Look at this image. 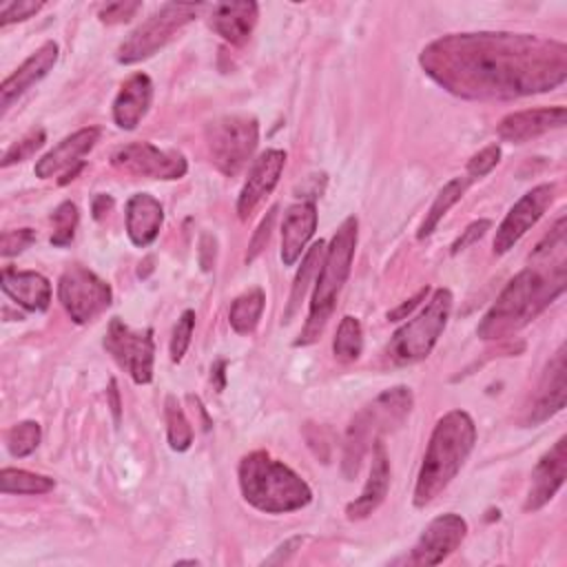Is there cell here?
<instances>
[{
  "mask_svg": "<svg viewBox=\"0 0 567 567\" xmlns=\"http://www.w3.org/2000/svg\"><path fill=\"white\" fill-rule=\"evenodd\" d=\"M419 62L445 91L465 100H516L560 86L567 47L529 33H450L430 42Z\"/></svg>",
  "mask_w": 567,
  "mask_h": 567,
  "instance_id": "cell-1",
  "label": "cell"
},
{
  "mask_svg": "<svg viewBox=\"0 0 567 567\" xmlns=\"http://www.w3.org/2000/svg\"><path fill=\"white\" fill-rule=\"evenodd\" d=\"M567 284V259H554L549 266H527L498 295L492 308L483 315L476 334L481 339H503L534 317H538Z\"/></svg>",
  "mask_w": 567,
  "mask_h": 567,
  "instance_id": "cell-2",
  "label": "cell"
},
{
  "mask_svg": "<svg viewBox=\"0 0 567 567\" xmlns=\"http://www.w3.org/2000/svg\"><path fill=\"white\" fill-rule=\"evenodd\" d=\"M476 443V425L463 410L443 414L430 436L423 463L416 474L414 505L425 507L432 503L458 474Z\"/></svg>",
  "mask_w": 567,
  "mask_h": 567,
  "instance_id": "cell-3",
  "label": "cell"
},
{
  "mask_svg": "<svg viewBox=\"0 0 567 567\" xmlns=\"http://www.w3.org/2000/svg\"><path fill=\"white\" fill-rule=\"evenodd\" d=\"M239 489L248 505L266 514H288L312 501L310 485L288 465L257 450L239 461Z\"/></svg>",
  "mask_w": 567,
  "mask_h": 567,
  "instance_id": "cell-4",
  "label": "cell"
},
{
  "mask_svg": "<svg viewBox=\"0 0 567 567\" xmlns=\"http://www.w3.org/2000/svg\"><path fill=\"white\" fill-rule=\"evenodd\" d=\"M357 226H359L357 217L350 215L341 221V226L332 235L330 246L326 248L321 268L317 272L308 321H306L299 339L295 341V346H308V343L317 341L319 334L323 332V328L337 306V297H339V292L350 275V268H352V257H354V248H357Z\"/></svg>",
  "mask_w": 567,
  "mask_h": 567,
  "instance_id": "cell-5",
  "label": "cell"
},
{
  "mask_svg": "<svg viewBox=\"0 0 567 567\" xmlns=\"http://www.w3.org/2000/svg\"><path fill=\"white\" fill-rule=\"evenodd\" d=\"M412 403L414 399L410 388L396 385L381 392L370 405H365L359 414H354V419L348 425L346 445H343L341 467L346 478H352L359 472L361 461L370 450V443L374 445V441H379L383 432L394 430L408 419Z\"/></svg>",
  "mask_w": 567,
  "mask_h": 567,
  "instance_id": "cell-6",
  "label": "cell"
},
{
  "mask_svg": "<svg viewBox=\"0 0 567 567\" xmlns=\"http://www.w3.org/2000/svg\"><path fill=\"white\" fill-rule=\"evenodd\" d=\"M452 301L454 299L447 288L434 290L432 299L423 306V310L392 334V341L385 348L388 359L396 365L423 361L447 326Z\"/></svg>",
  "mask_w": 567,
  "mask_h": 567,
  "instance_id": "cell-7",
  "label": "cell"
},
{
  "mask_svg": "<svg viewBox=\"0 0 567 567\" xmlns=\"http://www.w3.org/2000/svg\"><path fill=\"white\" fill-rule=\"evenodd\" d=\"M199 9L202 7L193 2L164 4L148 20H144L135 31H131V35L117 47V62L135 64L151 58L164 44H168L188 22H193Z\"/></svg>",
  "mask_w": 567,
  "mask_h": 567,
  "instance_id": "cell-8",
  "label": "cell"
},
{
  "mask_svg": "<svg viewBox=\"0 0 567 567\" xmlns=\"http://www.w3.org/2000/svg\"><path fill=\"white\" fill-rule=\"evenodd\" d=\"M204 135L217 171L233 177L252 157L259 142V124L252 115H224L206 124Z\"/></svg>",
  "mask_w": 567,
  "mask_h": 567,
  "instance_id": "cell-9",
  "label": "cell"
},
{
  "mask_svg": "<svg viewBox=\"0 0 567 567\" xmlns=\"http://www.w3.org/2000/svg\"><path fill=\"white\" fill-rule=\"evenodd\" d=\"M58 299L75 323H89L111 306V286L93 270L75 264L58 281Z\"/></svg>",
  "mask_w": 567,
  "mask_h": 567,
  "instance_id": "cell-10",
  "label": "cell"
},
{
  "mask_svg": "<svg viewBox=\"0 0 567 567\" xmlns=\"http://www.w3.org/2000/svg\"><path fill=\"white\" fill-rule=\"evenodd\" d=\"M104 348L131 374L135 383H151L155 352L151 328L133 330L115 317L111 319L109 330L104 334Z\"/></svg>",
  "mask_w": 567,
  "mask_h": 567,
  "instance_id": "cell-11",
  "label": "cell"
},
{
  "mask_svg": "<svg viewBox=\"0 0 567 567\" xmlns=\"http://www.w3.org/2000/svg\"><path fill=\"white\" fill-rule=\"evenodd\" d=\"M111 164L135 177L179 179L186 175V159L177 151H162L148 142L124 144L111 155Z\"/></svg>",
  "mask_w": 567,
  "mask_h": 567,
  "instance_id": "cell-12",
  "label": "cell"
},
{
  "mask_svg": "<svg viewBox=\"0 0 567 567\" xmlns=\"http://www.w3.org/2000/svg\"><path fill=\"white\" fill-rule=\"evenodd\" d=\"M556 186L554 184H540L532 190H527L505 215V219L498 224L494 235V252L505 255L514 244L543 217V213L554 202Z\"/></svg>",
  "mask_w": 567,
  "mask_h": 567,
  "instance_id": "cell-13",
  "label": "cell"
},
{
  "mask_svg": "<svg viewBox=\"0 0 567 567\" xmlns=\"http://www.w3.org/2000/svg\"><path fill=\"white\" fill-rule=\"evenodd\" d=\"M467 523L463 516L447 512L430 520V525L419 536L412 547L410 563L412 565H439L443 563L465 538Z\"/></svg>",
  "mask_w": 567,
  "mask_h": 567,
  "instance_id": "cell-14",
  "label": "cell"
},
{
  "mask_svg": "<svg viewBox=\"0 0 567 567\" xmlns=\"http://www.w3.org/2000/svg\"><path fill=\"white\" fill-rule=\"evenodd\" d=\"M567 474V439L560 436L549 452L543 454V458L536 463L532 472L529 492L525 498V512H536L543 505H547L556 492L563 487Z\"/></svg>",
  "mask_w": 567,
  "mask_h": 567,
  "instance_id": "cell-15",
  "label": "cell"
},
{
  "mask_svg": "<svg viewBox=\"0 0 567 567\" xmlns=\"http://www.w3.org/2000/svg\"><path fill=\"white\" fill-rule=\"evenodd\" d=\"M284 166H286V153L279 148H268L266 153L259 155L237 197L239 219H248L255 213V208L272 193V188L281 177Z\"/></svg>",
  "mask_w": 567,
  "mask_h": 567,
  "instance_id": "cell-16",
  "label": "cell"
},
{
  "mask_svg": "<svg viewBox=\"0 0 567 567\" xmlns=\"http://www.w3.org/2000/svg\"><path fill=\"white\" fill-rule=\"evenodd\" d=\"M565 399H567V354H565V346H560L540 377L534 405L529 408L525 423L538 425L547 421L549 416H554L565 408Z\"/></svg>",
  "mask_w": 567,
  "mask_h": 567,
  "instance_id": "cell-17",
  "label": "cell"
},
{
  "mask_svg": "<svg viewBox=\"0 0 567 567\" xmlns=\"http://www.w3.org/2000/svg\"><path fill=\"white\" fill-rule=\"evenodd\" d=\"M565 124V106H543V109H525V111H514L505 115L496 133L501 140L512 142V144H523L529 142L551 128H560Z\"/></svg>",
  "mask_w": 567,
  "mask_h": 567,
  "instance_id": "cell-18",
  "label": "cell"
},
{
  "mask_svg": "<svg viewBox=\"0 0 567 567\" xmlns=\"http://www.w3.org/2000/svg\"><path fill=\"white\" fill-rule=\"evenodd\" d=\"M58 44L53 40L44 42L35 53H31L2 84H0V104L2 111L11 106L13 100H18L27 89H31L35 82H40L58 62Z\"/></svg>",
  "mask_w": 567,
  "mask_h": 567,
  "instance_id": "cell-19",
  "label": "cell"
},
{
  "mask_svg": "<svg viewBox=\"0 0 567 567\" xmlns=\"http://www.w3.org/2000/svg\"><path fill=\"white\" fill-rule=\"evenodd\" d=\"M390 487V461H388V452L385 445L381 441H374L372 445V463H370V474L368 481L361 489V494L348 503L346 507V516L350 520H361L368 518L385 498Z\"/></svg>",
  "mask_w": 567,
  "mask_h": 567,
  "instance_id": "cell-20",
  "label": "cell"
},
{
  "mask_svg": "<svg viewBox=\"0 0 567 567\" xmlns=\"http://www.w3.org/2000/svg\"><path fill=\"white\" fill-rule=\"evenodd\" d=\"M97 140H100L97 126H86V128L75 131L73 135L64 137L58 146H53L49 153H44L35 162V175L40 179H47V177H53V175L71 168L73 164H80V157L84 153H89Z\"/></svg>",
  "mask_w": 567,
  "mask_h": 567,
  "instance_id": "cell-21",
  "label": "cell"
},
{
  "mask_svg": "<svg viewBox=\"0 0 567 567\" xmlns=\"http://www.w3.org/2000/svg\"><path fill=\"white\" fill-rule=\"evenodd\" d=\"M153 100V82L146 73H133L117 91L113 102V120L120 128L133 131L146 115Z\"/></svg>",
  "mask_w": 567,
  "mask_h": 567,
  "instance_id": "cell-22",
  "label": "cell"
},
{
  "mask_svg": "<svg viewBox=\"0 0 567 567\" xmlns=\"http://www.w3.org/2000/svg\"><path fill=\"white\" fill-rule=\"evenodd\" d=\"M317 230V206L315 202H301L286 210L281 224V261L292 266L310 237Z\"/></svg>",
  "mask_w": 567,
  "mask_h": 567,
  "instance_id": "cell-23",
  "label": "cell"
},
{
  "mask_svg": "<svg viewBox=\"0 0 567 567\" xmlns=\"http://www.w3.org/2000/svg\"><path fill=\"white\" fill-rule=\"evenodd\" d=\"M2 290L18 306L31 312H44L51 303V284L44 275L33 270H2Z\"/></svg>",
  "mask_w": 567,
  "mask_h": 567,
  "instance_id": "cell-24",
  "label": "cell"
},
{
  "mask_svg": "<svg viewBox=\"0 0 567 567\" xmlns=\"http://www.w3.org/2000/svg\"><path fill=\"white\" fill-rule=\"evenodd\" d=\"M164 221V210L162 204L148 195V193H137L126 202V233L128 239L144 248L155 241L159 235Z\"/></svg>",
  "mask_w": 567,
  "mask_h": 567,
  "instance_id": "cell-25",
  "label": "cell"
},
{
  "mask_svg": "<svg viewBox=\"0 0 567 567\" xmlns=\"http://www.w3.org/2000/svg\"><path fill=\"white\" fill-rule=\"evenodd\" d=\"M259 7L255 2H224L217 4L213 11V29L230 44H244L255 24H257Z\"/></svg>",
  "mask_w": 567,
  "mask_h": 567,
  "instance_id": "cell-26",
  "label": "cell"
},
{
  "mask_svg": "<svg viewBox=\"0 0 567 567\" xmlns=\"http://www.w3.org/2000/svg\"><path fill=\"white\" fill-rule=\"evenodd\" d=\"M323 255H326V244L319 239L317 244H312L308 248V252L303 255L301 259V266L297 270V277L292 281V290H290V297H288V308H286V315H284V321H290L295 317V312L299 310L306 292H308V286H310V279L319 272L321 268V261H323Z\"/></svg>",
  "mask_w": 567,
  "mask_h": 567,
  "instance_id": "cell-27",
  "label": "cell"
},
{
  "mask_svg": "<svg viewBox=\"0 0 567 567\" xmlns=\"http://www.w3.org/2000/svg\"><path fill=\"white\" fill-rule=\"evenodd\" d=\"M264 303H266V297L261 288H250L248 292L239 295L228 310V321L233 330L237 334H250L261 319Z\"/></svg>",
  "mask_w": 567,
  "mask_h": 567,
  "instance_id": "cell-28",
  "label": "cell"
},
{
  "mask_svg": "<svg viewBox=\"0 0 567 567\" xmlns=\"http://www.w3.org/2000/svg\"><path fill=\"white\" fill-rule=\"evenodd\" d=\"M470 184H472V182H470L467 177H454V179H450V182L439 190L436 199L432 202L430 210L425 213L423 224L419 226V233H416L419 239L432 235V230L439 226V221L445 217V213L463 197V193L467 190Z\"/></svg>",
  "mask_w": 567,
  "mask_h": 567,
  "instance_id": "cell-29",
  "label": "cell"
},
{
  "mask_svg": "<svg viewBox=\"0 0 567 567\" xmlns=\"http://www.w3.org/2000/svg\"><path fill=\"white\" fill-rule=\"evenodd\" d=\"M363 350V330L357 317L346 315L337 328L334 341H332V352L334 359L341 363H352L361 357Z\"/></svg>",
  "mask_w": 567,
  "mask_h": 567,
  "instance_id": "cell-30",
  "label": "cell"
},
{
  "mask_svg": "<svg viewBox=\"0 0 567 567\" xmlns=\"http://www.w3.org/2000/svg\"><path fill=\"white\" fill-rule=\"evenodd\" d=\"M55 487L53 478L33 474L27 470L4 467L0 472V489L2 494H47Z\"/></svg>",
  "mask_w": 567,
  "mask_h": 567,
  "instance_id": "cell-31",
  "label": "cell"
},
{
  "mask_svg": "<svg viewBox=\"0 0 567 567\" xmlns=\"http://www.w3.org/2000/svg\"><path fill=\"white\" fill-rule=\"evenodd\" d=\"M164 416H166V434H168V443L175 452H184L190 447L193 443V427L179 405V401L168 394L166 403H164Z\"/></svg>",
  "mask_w": 567,
  "mask_h": 567,
  "instance_id": "cell-32",
  "label": "cell"
},
{
  "mask_svg": "<svg viewBox=\"0 0 567 567\" xmlns=\"http://www.w3.org/2000/svg\"><path fill=\"white\" fill-rule=\"evenodd\" d=\"M40 439H42V430H40V423L35 421H20L16 425H11L7 430V450L11 456H29L38 445H40Z\"/></svg>",
  "mask_w": 567,
  "mask_h": 567,
  "instance_id": "cell-33",
  "label": "cell"
},
{
  "mask_svg": "<svg viewBox=\"0 0 567 567\" xmlns=\"http://www.w3.org/2000/svg\"><path fill=\"white\" fill-rule=\"evenodd\" d=\"M78 206L73 202H62L53 215H51V221H53V235H51V244L53 246H66L73 241V235H75V228H78Z\"/></svg>",
  "mask_w": 567,
  "mask_h": 567,
  "instance_id": "cell-34",
  "label": "cell"
},
{
  "mask_svg": "<svg viewBox=\"0 0 567 567\" xmlns=\"http://www.w3.org/2000/svg\"><path fill=\"white\" fill-rule=\"evenodd\" d=\"M193 328H195V312L193 310H184L173 328V337H171V359L175 363H179L190 346V337H193Z\"/></svg>",
  "mask_w": 567,
  "mask_h": 567,
  "instance_id": "cell-35",
  "label": "cell"
},
{
  "mask_svg": "<svg viewBox=\"0 0 567 567\" xmlns=\"http://www.w3.org/2000/svg\"><path fill=\"white\" fill-rule=\"evenodd\" d=\"M44 137H47V135H44L42 128H31L24 137H20L16 144L9 146V151H7L4 157H2V166L7 168V166H11V164H18V162L31 157V155L44 144Z\"/></svg>",
  "mask_w": 567,
  "mask_h": 567,
  "instance_id": "cell-36",
  "label": "cell"
},
{
  "mask_svg": "<svg viewBox=\"0 0 567 567\" xmlns=\"http://www.w3.org/2000/svg\"><path fill=\"white\" fill-rule=\"evenodd\" d=\"M501 162V146L498 144H489L485 148H481L478 153H474L467 162V179L474 182V179H481L485 177L496 164Z\"/></svg>",
  "mask_w": 567,
  "mask_h": 567,
  "instance_id": "cell-37",
  "label": "cell"
},
{
  "mask_svg": "<svg viewBox=\"0 0 567 567\" xmlns=\"http://www.w3.org/2000/svg\"><path fill=\"white\" fill-rule=\"evenodd\" d=\"M42 7H44V2H33V0H13V2H4V4L0 7V27H9V24H13V22L29 20V18L35 16Z\"/></svg>",
  "mask_w": 567,
  "mask_h": 567,
  "instance_id": "cell-38",
  "label": "cell"
},
{
  "mask_svg": "<svg viewBox=\"0 0 567 567\" xmlns=\"http://www.w3.org/2000/svg\"><path fill=\"white\" fill-rule=\"evenodd\" d=\"M33 241H35V233L31 228L7 230V233H2V239H0V252L4 257H11V255H18L24 248H29Z\"/></svg>",
  "mask_w": 567,
  "mask_h": 567,
  "instance_id": "cell-39",
  "label": "cell"
},
{
  "mask_svg": "<svg viewBox=\"0 0 567 567\" xmlns=\"http://www.w3.org/2000/svg\"><path fill=\"white\" fill-rule=\"evenodd\" d=\"M275 219H277V206H272V208L266 213V217L261 219V224L257 226V230H255V235H252V239H250L248 252H246V261H248V264L266 248V244H268V239H270V230H272Z\"/></svg>",
  "mask_w": 567,
  "mask_h": 567,
  "instance_id": "cell-40",
  "label": "cell"
},
{
  "mask_svg": "<svg viewBox=\"0 0 567 567\" xmlns=\"http://www.w3.org/2000/svg\"><path fill=\"white\" fill-rule=\"evenodd\" d=\"M142 4L140 2H111L106 7L100 9V20L106 22V24H117V22H126L135 16V11L140 9Z\"/></svg>",
  "mask_w": 567,
  "mask_h": 567,
  "instance_id": "cell-41",
  "label": "cell"
},
{
  "mask_svg": "<svg viewBox=\"0 0 567 567\" xmlns=\"http://www.w3.org/2000/svg\"><path fill=\"white\" fill-rule=\"evenodd\" d=\"M489 226H492L489 219H476V221H472V224L461 233V237L452 244V255H456V252L465 250L467 246H472L474 241H478V239L489 230Z\"/></svg>",
  "mask_w": 567,
  "mask_h": 567,
  "instance_id": "cell-42",
  "label": "cell"
},
{
  "mask_svg": "<svg viewBox=\"0 0 567 567\" xmlns=\"http://www.w3.org/2000/svg\"><path fill=\"white\" fill-rule=\"evenodd\" d=\"M427 292H430V288H427V286H425V288H421V290H419L414 297H410L408 301H403L399 308L390 310V312H388V319H390V321H399V319H405V317H408V315H410V312H412V310H414V308H416V306H419V303H421V301L427 297Z\"/></svg>",
  "mask_w": 567,
  "mask_h": 567,
  "instance_id": "cell-43",
  "label": "cell"
},
{
  "mask_svg": "<svg viewBox=\"0 0 567 567\" xmlns=\"http://www.w3.org/2000/svg\"><path fill=\"white\" fill-rule=\"evenodd\" d=\"M217 241L213 235H204L202 241H199V264H202V270H210L213 264H215V252H217Z\"/></svg>",
  "mask_w": 567,
  "mask_h": 567,
  "instance_id": "cell-44",
  "label": "cell"
},
{
  "mask_svg": "<svg viewBox=\"0 0 567 567\" xmlns=\"http://www.w3.org/2000/svg\"><path fill=\"white\" fill-rule=\"evenodd\" d=\"M301 545V536H295V538H290V540H286L284 545H279L277 549H275V554L270 556V558H266L264 563L266 565H272V563H286L295 551H297V547Z\"/></svg>",
  "mask_w": 567,
  "mask_h": 567,
  "instance_id": "cell-45",
  "label": "cell"
},
{
  "mask_svg": "<svg viewBox=\"0 0 567 567\" xmlns=\"http://www.w3.org/2000/svg\"><path fill=\"white\" fill-rule=\"evenodd\" d=\"M111 206H113V199L109 195H95L93 206H91L93 208V217L102 219L111 210Z\"/></svg>",
  "mask_w": 567,
  "mask_h": 567,
  "instance_id": "cell-46",
  "label": "cell"
},
{
  "mask_svg": "<svg viewBox=\"0 0 567 567\" xmlns=\"http://www.w3.org/2000/svg\"><path fill=\"white\" fill-rule=\"evenodd\" d=\"M109 399H111L113 416H115V421L120 423V394H117V383H115V379H111V383H109Z\"/></svg>",
  "mask_w": 567,
  "mask_h": 567,
  "instance_id": "cell-47",
  "label": "cell"
}]
</instances>
